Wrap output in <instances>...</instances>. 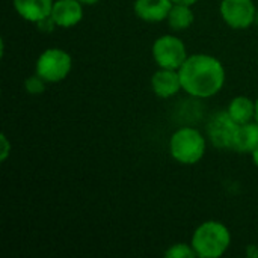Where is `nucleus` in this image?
Returning <instances> with one entry per match:
<instances>
[{
    "label": "nucleus",
    "instance_id": "6ab92c4d",
    "mask_svg": "<svg viewBox=\"0 0 258 258\" xmlns=\"http://www.w3.org/2000/svg\"><path fill=\"white\" fill-rule=\"evenodd\" d=\"M246 255L248 257H258V246H254V245H249L248 246V251H246Z\"/></svg>",
    "mask_w": 258,
    "mask_h": 258
},
{
    "label": "nucleus",
    "instance_id": "f257e3e1",
    "mask_svg": "<svg viewBox=\"0 0 258 258\" xmlns=\"http://www.w3.org/2000/svg\"><path fill=\"white\" fill-rule=\"evenodd\" d=\"M178 74L183 91L197 98L216 95L225 83V70L221 60L204 53L189 56Z\"/></svg>",
    "mask_w": 258,
    "mask_h": 258
},
{
    "label": "nucleus",
    "instance_id": "b1692460",
    "mask_svg": "<svg viewBox=\"0 0 258 258\" xmlns=\"http://www.w3.org/2000/svg\"><path fill=\"white\" fill-rule=\"evenodd\" d=\"M255 24L258 26V11H257V15H255Z\"/></svg>",
    "mask_w": 258,
    "mask_h": 258
},
{
    "label": "nucleus",
    "instance_id": "9d476101",
    "mask_svg": "<svg viewBox=\"0 0 258 258\" xmlns=\"http://www.w3.org/2000/svg\"><path fill=\"white\" fill-rule=\"evenodd\" d=\"M172 5V0H135L133 9L142 21L160 23L168 18Z\"/></svg>",
    "mask_w": 258,
    "mask_h": 258
},
{
    "label": "nucleus",
    "instance_id": "5701e85b",
    "mask_svg": "<svg viewBox=\"0 0 258 258\" xmlns=\"http://www.w3.org/2000/svg\"><path fill=\"white\" fill-rule=\"evenodd\" d=\"M255 121L258 122V98L255 100Z\"/></svg>",
    "mask_w": 258,
    "mask_h": 258
},
{
    "label": "nucleus",
    "instance_id": "39448f33",
    "mask_svg": "<svg viewBox=\"0 0 258 258\" xmlns=\"http://www.w3.org/2000/svg\"><path fill=\"white\" fill-rule=\"evenodd\" d=\"M151 53L159 68L168 70H180L189 57L184 42L174 35H163L157 38L151 47Z\"/></svg>",
    "mask_w": 258,
    "mask_h": 258
},
{
    "label": "nucleus",
    "instance_id": "9b49d317",
    "mask_svg": "<svg viewBox=\"0 0 258 258\" xmlns=\"http://www.w3.org/2000/svg\"><path fill=\"white\" fill-rule=\"evenodd\" d=\"M53 3V0H14V8L23 20L36 24L51 15Z\"/></svg>",
    "mask_w": 258,
    "mask_h": 258
},
{
    "label": "nucleus",
    "instance_id": "f3484780",
    "mask_svg": "<svg viewBox=\"0 0 258 258\" xmlns=\"http://www.w3.org/2000/svg\"><path fill=\"white\" fill-rule=\"evenodd\" d=\"M36 26H38L42 32H51V30L56 27V23H54V20L51 18V15H48V17L42 18L41 21H38Z\"/></svg>",
    "mask_w": 258,
    "mask_h": 258
},
{
    "label": "nucleus",
    "instance_id": "4be33fe9",
    "mask_svg": "<svg viewBox=\"0 0 258 258\" xmlns=\"http://www.w3.org/2000/svg\"><path fill=\"white\" fill-rule=\"evenodd\" d=\"M82 5H95V3H98L100 0H79Z\"/></svg>",
    "mask_w": 258,
    "mask_h": 258
},
{
    "label": "nucleus",
    "instance_id": "aec40b11",
    "mask_svg": "<svg viewBox=\"0 0 258 258\" xmlns=\"http://www.w3.org/2000/svg\"><path fill=\"white\" fill-rule=\"evenodd\" d=\"M174 3H181V5H189V6H192V5H195L197 2H200V0H172Z\"/></svg>",
    "mask_w": 258,
    "mask_h": 258
},
{
    "label": "nucleus",
    "instance_id": "0eeeda50",
    "mask_svg": "<svg viewBox=\"0 0 258 258\" xmlns=\"http://www.w3.org/2000/svg\"><path fill=\"white\" fill-rule=\"evenodd\" d=\"M237 128H239V124L230 116L227 110H224L212 116L207 125V135H209L210 142L216 148L231 150Z\"/></svg>",
    "mask_w": 258,
    "mask_h": 258
},
{
    "label": "nucleus",
    "instance_id": "2eb2a0df",
    "mask_svg": "<svg viewBox=\"0 0 258 258\" xmlns=\"http://www.w3.org/2000/svg\"><path fill=\"white\" fill-rule=\"evenodd\" d=\"M165 257L168 258H195L197 252L194 251L192 245L186 243H175L169 249H166Z\"/></svg>",
    "mask_w": 258,
    "mask_h": 258
},
{
    "label": "nucleus",
    "instance_id": "a211bd4d",
    "mask_svg": "<svg viewBox=\"0 0 258 258\" xmlns=\"http://www.w3.org/2000/svg\"><path fill=\"white\" fill-rule=\"evenodd\" d=\"M0 141H2V156H0V159H2V162H5L8 159V156H9L11 145H9V141H8V138H6L5 133H2Z\"/></svg>",
    "mask_w": 258,
    "mask_h": 258
},
{
    "label": "nucleus",
    "instance_id": "dca6fc26",
    "mask_svg": "<svg viewBox=\"0 0 258 258\" xmlns=\"http://www.w3.org/2000/svg\"><path fill=\"white\" fill-rule=\"evenodd\" d=\"M45 83H47V82H45L41 76L35 74V76H30V77L26 79L24 88H26V91H27L29 94L38 95V94H42V92L45 91Z\"/></svg>",
    "mask_w": 258,
    "mask_h": 258
},
{
    "label": "nucleus",
    "instance_id": "6e6552de",
    "mask_svg": "<svg viewBox=\"0 0 258 258\" xmlns=\"http://www.w3.org/2000/svg\"><path fill=\"white\" fill-rule=\"evenodd\" d=\"M51 18L57 27H74L83 18V5L79 0H56L53 3Z\"/></svg>",
    "mask_w": 258,
    "mask_h": 258
},
{
    "label": "nucleus",
    "instance_id": "4468645a",
    "mask_svg": "<svg viewBox=\"0 0 258 258\" xmlns=\"http://www.w3.org/2000/svg\"><path fill=\"white\" fill-rule=\"evenodd\" d=\"M166 20H168V24L171 26V29L181 32V30H186L192 26L195 15H194V11L189 5L174 3Z\"/></svg>",
    "mask_w": 258,
    "mask_h": 258
},
{
    "label": "nucleus",
    "instance_id": "f8f14e48",
    "mask_svg": "<svg viewBox=\"0 0 258 258\" xmlns=\"http://www.w3.org/2000/svg\"><path fill=\"white\" fill-rule=\"evenodd\" d=\"M258 147V122H246L240 124L237 133L234 136L231 150L240 154H252Z\"/></svg>",
    "mask_w": 258,
    "mask_h": 258
},
{
    "label": "nucleus",
    "instance_id": "ddd939ff",
    "mask_svg": "<svg viewBox=\"0 0 258 258\" xmlns=\"http://www.w3.org/2000/svg\"><path fill=\"white\" fill-rule=\"evenodd\" d=\"M227 112L239 125L251 122L252 119H255V101H252L249 97L245 95L234 97L228 104Z\"/></svg>",
    "mask_w": 258,
    "mask_h": 258
},
{
    "label": "nucleus",
    "instance_id": "423d86ee",
    "mask_svg": "<svg viewBox=\"0 0 258 258\" xmlns=\"http://www.w3.org/2000/svg\"><path fill=\"white\" fill-rule=\"evenodd\" d=\"M219 11L222 20L233 29H248L255 23L257 9L252 0H222Z\"/></svg>",
    "mask_w": 258,
    "mask_h": 258
},
{
    "label": "nucleus",
    "instance_id": "1a4fd4ad",
    "mask_svg": "<svg viewBox=\"0 0 258 258\" xmlns=\"http://www.w3.org/2000/svg\"><path fill=\"white\" fill-rule=\"evenodd\" d=\"M151 89L160 98H169L178 94L183 89L178 70L159 68L151 77Z\"/></svg>",
    "mask_w": 258,
    "mask_h": 258
},
{
    "label": "nucleus",
    "instance_id": "20e7f679",
    "mask_svg": "<svg viewBox=\"0 0 258 258\" xmlns=\"http://www.w3.org/2000/svg\"><path fill=\"white\" fill-rule=\"evenodd\" d=\"M36 74L47 83L62 82L73 68L71 56L62 48H47L36 59Z\"/></svg>",
    "mask_w": 258,
    "mask_h": 258
},
{
    "label": "nucleus",
    "instance_id": "f03ea898",
    "mask_svg": "<svg viewBox=\"0 0 258 258\" xmlns=\"http://www.w3.org/2000/svg\"><path fill=\"white\" fill-rule=\"evenodd\" d=\"M190 245L200 258L222 257L231 245L230 230L218 221L203 222L192 236Z\"/></svg>",
    "mask_w": 258,
    "mask_h": 258
},
{
    "label": "nucleus",
    "instance_id": "7ed1b4c3",
    "mask_svg": "<svg viewBox=\"0 0 258 258\" xmlns=\"http://www.w3.org/2000/svg\"><path fill=\"white\" fill-rule=\"evenodd\" d=\"M169 153L181 165H195L206 154V139L200 130L181 127L169 139Z\"/></svg>",
    "mask_w": 258,
    "mask_h": 258
},
{
    "label": "nucleus",
    "instance_id": "412c9836",
    "mask_svg": "<svg viewBox=\"0 0 258 258\" xmlns=\"http://www.w3.org/2000/svg\"><path fill=\"white\" fill-rule=\"evenodd\" d=\"M252 162H254V165L258 168V147L252 151Z\"/></svg>",
    "mask_w": 258,
    "mask_h": 258
}]
</instances>
